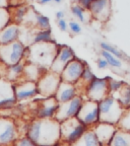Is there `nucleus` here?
Masks as SVG:
<instances>
[{
  "mask_svg": "<svg viewBox=\"0 0 130 146\" xmlns=\"http://www.w3.org/2000/svg\"><path fill=\"white\" fill-rule=\"evenodd\" d=\"M29 136L38 146H55L61 141L60 123L55 119H38L27 127Z\"/></svg>",
  "mask_w": 130,
  "mask_h": 146,
  "instance_id": "nucleus-1",
  "label": "nucleus"
},
{
  "mask_svg": "<svg viewBox=\"0 0 130 146\" xmlns=\"http://www.w3.org/2000/svg\"><path fill=\"white\" fill-rule=\"evenodd\" d=\"M59 45L55 42L48 43H35L27 47L25 53V60L38 66L50 70L58 53Z\"/></svg>",
  "mask_w": 130,
  "mask_h": 146,
  "instance_id": "nucleus-2",
  "label": "nucleus"
},
{
  "mask_svg": "<svg viewBox=\"0 0 130 146\" xmlns=\"http://www.w3.org/2000/svg\"><path fill=\"white\" fill-rule=\"evenodd\" d=\"M100 106V116L102 123H108L112 125H118L125 110L120 103L113 96H108L99 103Z\"/></svg>",
  "mask_w": 130,
  "mask_h": 146,
  "instance_id": "nucleus-3",
  "label": "nucleus"
},
{
  "mask_svg": "<svg viewBox=\"0 0 130 146\" xmlns=\"http://www.w3.org/2000/svg\"><path fill=\"white\" fill-rule=\"evenodd\" d=\"M27 47H25L21 41H15L5 46H0V59L1 62L11 66L25 60V53Z\"/></svg>",
  "mask_w": 130,
  "mask_h": 146,
  "instance_id": "nucleus-4",
  "label": "nucleus"
},
{
  "mask_svg": "<svg viewBox=\"0 0 130 146\" xmlns=\"http://www.w3.org/2000/svg\"><path fill=\"white\" fill-rule=\"evenodd\" d=\"M61 129V141L72 144L76 142L89 128L81 123L77 118H72L60 123Z\"/></svg>",
  "mask_w": 130,
  "mask_h": 146,
  "instance_id": "nucleus-5",
  "label": "nucleus"
},
{
  "mask_svg": "<svg viewBox=\"0 0 130 146\" xmlns=\"http://www.w3.org/2000/svg\"><path fill=\"white\" fill-rule=\"evenodd\" d=\"M61 82L62 79L60 74L53 72L51 70H47L42 75L39 81L37 82L39 96H41L42 98L55 96Z\"/></svg>",
  "mask_w": 130,
  "mask_h": 146,
  "instance_id": "nucleus-6",
  "label": "nucleus"
},
{
  "mask_svg": "<svg viewBox=\"0 0 130 146\" xmlns=\"http://www.w3.org/2000/svg\"><path fill=\"white\" fill-rule=\"evenodd\" d=\"M76 118L89 129H93L95 126L101 123L100 106L98 102L85 100L83 105L80 109Z\"/></svg>",
  "mask_w": 130,
  "mask_h": 146,
  "instance_id": "nucleus-7",
  "label": "nucleus"
},
{
  "mask_svg": "<svg viewBox=\"0 0 130 146\" xmlns=\"http://www.w3.org/2000/svg\"><path fill=\"white\" fill-rule=\"evenodd\" d=\"M85 100V98L83 96H77L69 102L59 104V108H58L57 113H56V116H55L54 119L57 120L59 123H61V122L66 121L69 119L76 118L82 105H83Z\"/></svg>",
  "mask_w": 130,
  "mask_h": 146,
  "instance_id": "nucleus-8",
  "label": "nucleus"
},
{
  "mask_svg": "<svg viewBox=\"0 0 130 146\" xmlns=\"http://www.w3.org/2000/svg\"><path fill=\"white\" fill-rule=\"evenodd\" d=\"M108 96H110L109 77H96L87 85L85 94V98L100 103L101 100H103Z\"/></svg>",
  "mask_w": 130,
  "mask_h": 146,
  "instance_id": "nucleus-9",
  "label": "nucleus"
},
{
  "mask_svg": "<svg viewBox=\"0 0 130 146\" xmlns=\"http://www.w3.org/2000/svg\"><path fill=\"white\" fill-rule=\"evenodd\" d=\"M18 128L14 120L0 117V146H12L19 138Z\"/></svg>",
  "mask_w": 130,
  "mask_h": 146,
  "instance_id": "nucleus-10",
  "label": "nucleus"
},
{
  "mask_svg": "<svg viewBox=\"0 0 130 146\" xmlns=\"http://www.w3.org/2000/svg\"><path fill=\"white\" fill-rule=\"evenodd\" d=\"M17 104L14 83L8 81L5 78H0V111L10 110Z\"/></svg>",
  "mask_w": 130,
  "mask_h": 146,
  "instance_id": "nucleus-11",
  "label": "nucleus"
},
{
  "mask_svg": "<svg viewBox=\"0 0 130 146\" xmlns=\"http://www.w3.org/2000/svg\"><path fill=\"white\" fill-rule=\"evenodd\" d=\"M85 67H87V64L85 62L75 58L64 68V70L60 74L62 81L76 84L81 78Z\"/></svg>",
  "mask_w": 130,
  "mask_h": 146,
  "instance_id": "nucleus-12",
  "label": "nucleus"
},
{
  "mask_svg": "<svg viewBox=\"0 0 130 146\" xmlns=\"http://www.w3.org/2000/svg\"><path fill=\"white\" fill-rule=\"evenodd\" d=\"M74 59H75V54L70 47L65 45L59 46L58 53L56 55V58L53 62L50 70L55 73H58V74H61L64 68Z\"/></svg>",
  "mask_w": 130,
  "mask_h": 146,
  "instance_id": "nucleus-13",
  "label": "nucleus"
},
{
  "mask_svg": "<svg viewBox=\"0 0 130 146\" xmlns=\"http://www.w3.org/2000/svg\"><path fill=\"white\" fill-rule=\"evenodd\" d=\"M91 16L100 23H107L112 12L111 0H95L89 8Z\"/></svg>",
  "mask_w": 130,
  "mask_h": 146,
  "instance_id": "nucleus-14",
  "label": "nucleus"
},
{
  "mask_svg": "<svg viewBox=\"0 0 130 146\" xmlns=\"http://www.w3.org/2000/svg\"><path fill=\"white\" fill-rule=\"evenodd\" d=\"M14 92L17 102L31 100L39 96L37 82L29 80H21L14 83Z\"/></svg>",
  "mask_w": 130,
  "mask_h": 146,
  "instance_id": "nucleus-15",
  "label": "nucleus"
},
{
  "mask_svg": "<svg viewBox=\"0 0 130 146\" xmlns=\"http://www.w3.org/2000/svg\"><path fill=\"white\" fill-rule=\"evenodd\" d=\"M25 25L32 29L33 31H46L50 30V21L47 16L39 13L33 8H29L25 17Z\"/></svg>",
  "mask_w": 130,
  "mask_h": 146,
  "instance_id": "nucleus-16",
  "label": "nucleus"
},
{
  "mask_svg": "<svg viewBox=\"0 0 130 146\" xmlns=\"http://www.w3.org/2000/svg\"><path fill=\"white\" fill-rule=\"evenodd\" d=\"M59 108V103L55 96L42 98L38 102L37 118L38 119H54Z\"/></svg>",
  "mask_w": 130,
  "mask_h": 146,
  "instance_id": "nucleus-17",
  "label": "nucleus"
},
{
  "mask_svg": "<svg viewBox=\"0 0 130 146\" xmlns=\"http://www.w3.org/2000/svg\"><path fill=\"white\" fill-rule=\"evenodd\" d=\"M93 130L95 131L98 139L100 140L101 143L103 144V146H108V144L110 143L116 131L118 130V127L116 125L101 122L93 128Z\"/></svg>",
  "mask_w": 130,
  "mask_h": 146,
  "instance_id": "nucleus-18",
  "label": "nucleus"
},
{
  "mask_svg": "<svg viewBox=\"0 0 130 146\" xmlns=\"http://www.w3.org/2000/svg\"><path fill=\"white\" fill-rule=\"evenodd\" d=\"M21 25L16 23H9L3 30L0 31V46H5L19 40Z\"/></svg>",
  "mask_w": 130,
  "mask_h": 146,
  "instance_id": "nucleus-19",
  "label": "nucleus"
},
{
  "mask_svg": "<svg viewBox=\"0 0 130 146\" xmlns=\"http://www.w3.org/2000/svg\"><path fill=\"white\" fill-rule=\"evenodd\" d=\"M77 96L78 92L75 84L62 81L55 98H56V100H58L59 104H63L66 103V102H69V100H71Z\"/></svg>",
  "mask_w": 130,
  "mask_h": 146,
  "instance_id": "nucleus-20",
  "label": "nucleus"
},
{
  "mask_svg": "<svg viewBox=\"0 0 130 146\" xmlns=\"http://www.w3.org/2000/svg\"><path fill=\"white\" fill-rule=\"evenodd\" d=\"M46 71H47L46 69L38 66L36 64L27 62L25 65V70H23V75L21 80H29V81L38 82Z\"/></svg>",
  "mask_w": 130,
  "mask_h": 146,
  "instance_id": "nucleus-21",
  "label": "nucleus"
},
{
  "mask_svg": "<svg viewBox=\"0 0 130 146\" xmlns=\"http://www.w3.org/2000/svg\"><path fill=\"white\" fill-rule=\"evenodd\" d=\"M25 63H27V60H23V61L21 62V63L7 67L5 79L12 82V83H16V82L21 81V80L23 79Z\"/></svg>",
  "mask_w": 130,
  "mask_h": 146,
  "instance_id": "nucleus-22",
  "label": "nucleus"
},
{
  "mask_svg": "<svg viewBox=\"0 0 130 146\" xmlns=\"http://www.w3.org/2000/svg\"><path fill=\"white\" fill-rule=\"evenodd\" d=\"M71 146H103V144L98 139L95 131L89 129L77 141L71 144Z\"/></svg>",
  "mask_w": 130,
  "mask_h": 146,
  "instance_id": "nucleus-23",
  "label": "nucleus"
},
{
  "mask_svg": "<svg viewBox=\"0 0 130 146\" xmlns=\"http://www.w3.org/2000/svg\"><path fill=\"white\" fill-rule=\"evenodd\" d=\"M115 96L124 110H130V83L125 82V84L119 89L116 94H111Z\"/></svg>",
  "mask_w": 130,
  "mask_h": 146,
  "instance_id": "nucleus-24",
  "label": "nucleus"
},
{
  "mask_svg": "<svg viewBox=\"0 0 130 146\" xmlns=\"http://www.w3.org/2000/svg\"><path fill=\"white\" fill-rule=\"evenodd\" d=\"M30 7L27 5L23 6H15V7H8L10 17H11V23L16 25H21L25 21V17L27 15V12Z\"/></svg>",
  "mask_w": 130,
  "mask_h": 146,
  "instance_id": "nucleus-25",
  "label": "nucleus"
},
{
  "mask_svg": "<svg viewBox=\"0 0 130 146\" xmlns=\"http://www.w3.org/2000/svg\"><path fill=\"white\" fill-rule=\"evenodd\" d=\"M108 146H130V132L118 129Z\"/></svg>",
  "mask_w": 130,
  "mask_h": 146,
  "instance_id": "nucleus-26",
  "label": "nucleus"
},
{
  "mask_svg": "<svg viewBox=\"0 0 130 146\" xmlns=\"http://www.w3.org/2000/svg\"><path fill=\"white\" fill-rule=\"evenodd\" d=\"M54 42L51 30L33 31V44L35 43H48Z\"/></svg>",
  "mask_w": 130,
  "mask_h": 146,
  "instance_id": "nucleus-27",
  "label": "nucleus"
},
{
  "mask_svg": "<svg viewBox=\"0 0 130 146\" xmlns=\"http://www.w3.org/2000/svg\"><path fill=\"white\" fill-rule=\"evenodd\" d=\"M100 46H101V48H102V50H103V51L109 52L110 54L114 55L115 57H117L118 59H120V60H129V59H128V57L126 56L125 54H124L123 52H121V51L119 50V49H117L116 47H114V46L110 45L109 43L102 42V43L100 44Z\"/></svg>",
  "mask_w": 130,
  "mask_h": 146,
  "instance_id": "nucleus-28",
  "label": "nucleus"
},
{
  "mask_svg": "<svg viewBox=\"0 0 130 146\" xmlns=\"http://www.w3.org/2000/svg\"><path fill=\"white\" fill-rule=\"evenodd\" d=\"M87 11H89V10L83 8L78 2L73 3L71 5V12H72V14L81 23H85L87 21V15H85V12Z\"/></svg>",
  "mask_w": 130,
  "mask_h": 146,
  "instance_id": "nucleus-29",
  "label": "nucleus"
},
{
  "mask_svg": "<svg viewBox=\"0 0 130 146\" xmlns=\"http://www.w3.org/2000/svg\"><path fill=\"white\" fill-rule=\"evenodd\" d=\"M101 56L107 60V62L109 63L110 67H113V68H116V69H121L122 68V61L120 59H118L117 57H115L114 55L110 54L109 52H106V51L102 50V52H101Z\"/></svg>",
  "mask_w": 130,
  "mask_h": 146,
  "instance_id": "nucleus-30",
  "label": "nucleus"
},
{
  "mask_svg": "<svg viewBox=\"0 0 130 146\" xmlns=\"http://www.w3.org/2000/svg\"><path fill=\"white\" fill-rule=\"evenodd\" d=\"M117 127L120 130L130 132V110H125V112L122 115Z\"/></svg>",
  "mask_w": 130,
  "mask_h": 146,
  "instance_id": "nucleus-31",
  "label": "nucleus"
},
{
  "mask_svg": "<svg viewBox=\"0 0 130 146\" xmlns=\"http://www.w3.org/2000/svg\"><path fill=\"white\" fill-rule=\"evenodd\" d=\"M11 23V17L8 8H0V31Z\"/></svg>",
  "mask_w": 130,
  "mask_h": 146,
  "instance_id": "nucleus-32",
  "label": "nucleus"
},
{
  "mask_svg": "<svg viewBox=\"0 0 130 146\" xmlns=\"http://www.w3.org/2000/svg\"><path fill=\"white\" fill-rule=\"evenodd\" d=\"M126 81L123 80H117L113 79V78L109 77V89H110V94H116L119 89H121V87L125 84Z\"/></svg>",
  "mask_w": 130,
  "mask_h": 146,
  "instance_id": "nucleus-33",
  "label": "nucleus"
},
{
  "mask_svg": "<svg viewBox=\"0 0 130 146\" xmlns=\"http://www.w3.org/2000/svg\"><path fill=\"white\" fill-rule=\"evenodd\" d=\"M12 146H38L29 136H23L19 137L17 140L13 143Z\"/></svg>",
  "mask_w": 130,
  "mask_h": 146,
  "instance_id": "nucleus-34",
  "label": "nucleus"
},
{
  "mask_svg": "<svg viewBox=\"0 0 130 146\" xmlns=\"http://www.w3.org/2000/svg\"><path fill=\"white\" fill-rule=\"evenodd\" d=\"M68 25H69V29H70L71 33H73V34H79V33L81 32V27H80L79 23H76V21H71L70 23H68Z\"/></svg>",
  "mask_w": 130,
  "mask_h": 146,
  "instance_id": "nucleus-35",
  "label": "nucleus"
},
{
  "mask_svg": "<svg viewBox=\"0 0 130 146\" xmlns=\"http://www.w3.org/2000/svg\"><path fill=\"white\" fill-rule=\"evenodd\" d=\"M57 25L60 29V31H62V32H66L67 29L69 27L68 23H66V21H65L64 18L63 19H59V21H57Z\"/></svg>",
  "mask_w": 130,
  "mask_h": 146,
  "instance_id": "nucleus-36",
  "label": "nucleus"
},
{
  "mask_svg": "<svg viewBox=\"0 0 130 146\" xmlns=\"http://www.w3.org/2000/svg\"><path fill=\"white\" fill-rule=\"evenodd\" d=\"M97 64H98V68L99 69H106L109 67V63L107 62V60L105 59V58H100V59L98 60V62H97Z\"/></svg>",
  "mask_w": 130,
  "mask_h": 146,
  "instance_id": "nucleus-37",
  "label": "nucleus"
},
{
  "mask_svg": "<svg viewBox=\"0 0 130 146\" xmlns=\"http://www.w3.org/2000/svg\"><path fill=\"white\" fill-rule=\"evenodd\" d=\"M95 0H78V3L81 5L83 8H85L87 10H89V6L93 2H94Z\"/></svg>",
  "mask_w": 130,
  "mask_h": 146,
  "instance_id": "nucleus-38",
  "label": "nucleus"
},
{
  "mask_svg": "<svg viewBox=\"0 0 130 146\" xmlns=\"http://www.w3.org/2000/svg\"><path fill=\"white\" fill-rule=\"evenodd\" d=\"M9 0H0V8H8Z\"/></svg>",
  "mask_w": 130,
  "mask_h": 146,
  "instance_id": "nucleus-39",
  "label": "nucleus"
},
{
  "mask_svg": "<svg viewBox=\"0 0 130 146\" xmlns=\"http://www.w3.org/2000/svg\"><path fill=\"white\" fill-rule=\"evenodd\" d=\"M64 16H65V13H64V11H62V10L56 12V18H57L58 21H59V19H63Z\"/></svg>",
  "mask_w": 130,
  "mask_h": 146,
  "instance_id": "nucleus-40",
  "label": "nucleus"
},
{
  "mask_svg": "<svg viewBox=\"0 0 130 146\" xmlns=\"http://www.w3.org/2000/svg\"><path fill=\"white\" fill-rule=\"evenodd\" d=\"M55 146H71V144L67 143V142H64V141H60L57 145H55Z\"/></svg>",
  "mask_w": 130,
  "mask_h": 146,
  "instance_id": "nucleus-41",
  "label": "nucleus"
},
{
  "mask_svg": "<svg viewBox=\"0 0 130 146\" xmlns=\"http://www.w3.org/2000/svg\"><path fill=\"white\" fill-rule=\"evenodd\" d=\"M40 4H47V3L51 2V0H38Z\"/></svg>",
  "mask_w": 130,
  "mask_h": 146,
  "instance_id": "nucleus-42",
  "label": "nucleus"
},
{
  "mask_svg": "<svg viewBox=\"0 0 130 146\" xmlns=\"http://www.w3.org/2000/svg\"><path fill=\"white\" fill-rule=\"evenodd\" d=\"M51 1H53V2L57 3V4H59V3H61L62 0H51Z\"/></svg>",
  "mask_w": 130,
  "mask_h": 146,
  "instance_id": "nucleus-43",
  "label": "nucleus"
},
{
  "mask_svg": "<svg viewBox=\"0 0 130 146\" xmlns=\"http://www.w3.org/2000/svg\"><path fill=\"white\" fill-rule=\"evenodd\" d=\"M0 62H1V59H0Z\"/></svg>",
  "mask_w": 130,
  "mask_h": 146,
  "instance_id": "nucleus-44",
  "label": "nucleus"
},
{
  "mask_svg": "<svg viewBox=\"0 0 130 146\" xmlns=\"http://www.w3.org/2000/svg\"><path fill=\"white\" fill-rule=\"evenodd\" d=\"M0 78H1V77H0Z\"/></svg>",
  "mask_w": 130,
  "mask_h": 146,
  "instance_id": "nucleus-45",
  "label": "nucleus"
}]
</instances>
